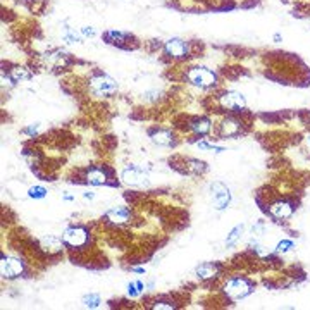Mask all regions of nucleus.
I'll return each instance as SVG.
<instances>
[{"label":"nucleus","instance_id":"nucleus-1","mask_svg":"<svg viewBox=\"0 0 310 310\" xmlns=\"http://www.w3.org/2000/svg\"><path fill=\"white\" fill-rule=\"evenodd\" d=\"M90 88L97 97L107 99V97H112L115 91H117V83H115L110 76L99 73V75L90 78Z\"/></svg>","mask_w":310,"mask_h":310},{"label":"nucleus","instance_id":"nucleus-2","mask_svg":"<svg viewBox=\"0 0 310 310\" xmlns=\"http://www.w3.org/2000/svg\"><path fill=\"white\" fill-rule=\"evenodd\" d=\"M186 78H188L189 83H193L195 86H200V88L214 86L217 83L216 73H212L210 69H207V67H193V69H189Z\"/></svg>","mask_w":310,"mask_h":310},{"label":"nucleus","instance_id":"nucleus-3","mask_svg":"<svg viewBox=\"0 0 310 310\" xmlns=\"http://www.w3.org/2000/svg\"><path fill=\"white\" fill-rule=\"evenodd\" d=\"M224 291L229 298H234V300H240V298H245L248 297L250 293L253 291V286L248 283L245 277H234L226 283L224 286Z\"/></svg>","mask_w":310,"mask_h":310},{"label":"nucleus","instance_id":"nucleus-4","mask_svg":"<svg viewBox=\"0 0 310 310\" xmlns=\"http://www.w3.org/2000/svg\"><path fill=\"white\" fill-rule=\"evenodd\" d=\"M210 197H212V202H214L216 209L217 210H224L226 207L229 205L231 202V193L229 189L224 186L223 183L216 181L210 184Z\"/></svg>","mask_w":310,"mask_h":310},{"label":"nucleus","instance_id":"nucleus-5","mask_svg":"<svg viewBox=\"0 0 310 310\" xmlns=\"http://www.w3.org/2000/svg\"><path fill=\"white\" fill-rule=\"evenodd\" d=\"M121 179L126 184H131V186H147L149 181V174L145 173L143 169H138L135 165H129L123 171Z\"/></svg>","mask_w":310,"mask_h":310},{"label":"nucleus","instance_id":"nucleus-6","mask_svg":"<svg viewBox=\"0 0 310 310\" xmlns=\"http://www.w3.org/2000/svg\"><path fill=\"white\" fill-rule=\"evenodd\" d=\"M90 240V234L85 228H67L64 231V243H67L73 248L85 247Z\"/></svg>","mask_w":310,"mask_h":310},{"label":"nucleus","instance_id":"nucleus-7","mask_svg":"<svg viewBox=\"0 0 310 310\" xmlns=\"http://www.w3.org/2000/svg\"><path fill=\"white\" fill-rule=\"evenodd\" d=\"M22 271H25V266L19 258H12V257H2V264H0V272H2L4 277L7 279H14V277L21 276Z\"/></svg>","mask_w":310,"mask_h":310},{"label":"nucleus","instance_id":"nucleus-8","mask_svg":"<svg viewBox=\"0 0 310 310\" xmlns=\"http://www.w3.org/2000/svg\"><path fill=\"white\" fill-rule=\"evenodd\" d=\"M219 104L221 107L229 109V110H242L247 107V100L242 93L238 91H226L224 95L219 97Z\"/></svg>","mask_w":310,"mask_h":310},{"label":"nucleus","instance_id":"nucleus-9","mask_svg":"<svg viewBox=\"0 0 310 310\" xmlns=\"http://www.w3.org/2000/svg\"><path fill=\"white\" fill-rule=\"evenodd\" d=\"M164 50H165V54L173 59H184V57H188L189 47L186 41L181 38H171L165 41Z\"/></svg>","mask_w":310,"mask_h":310},{"label":"nucleus","instance_id":"nucleus-10","mask_svg":"<svg viewBox=\"0 0 310 310\" xmlns=\"http://www.w3.org/2000/svg\"><path fill=\"white\" fill-rule=\"evenodd\" d=\"M269 212L276 219H290L295 212V207L290 202H276L269 207Z\"/></svg>","mask_w":310,"mask_h":310},{"label":"nucleus","instance_id":"nucleus-11","mask_svg":"<svg viewBox=\"0 0 310 310\" xmlns=\"http://www.w3.org/2000/svg\"><path fill=\"white\" fill-rule=\"evenodd\" d=\"M104 40L107 41V43H110V45H117V47L128 49L126 45H124V41L131 40V35H128V33H121V31H114V30H110V31H105V33H104Z\"/></svg>","mask_w":310,"mask_h":310},{"label":"nucleus","instance_id":"nucleus-12","mask_svg":"<svg viewBox=\"0 0 310 310\" xmlns=\"http://www.w3.org/2000/svg\"><path fill=\"white\" fill-rule=\"evenodd\" d=\"M129 217H131V212H129L126 207H115V209L107 212V219L110 221V223H114V224L128 223Z\"/></svg>","mask_w":310,"mask_h":310},{"label":"nucleus","instance_id":"nucleus-13","mask_svg":"<svg viewBox=\"0 0 310 310\" xmlns=\"http://www.w3.org/2000/svg\"><path fill=\"white\" fill-rule=\"evenodd\" d=\"M242 131V123L236 121V119H226V121L221 124V135L224 138H231V136H236L240 135Z\"/></svg>","mask_w":310,"mask_h":310},{"label":"nucleus","instance_id":"nucleus-14","mask_svg":"<svg viewBox=\"0 0 310 310\" xmlns=\"http://www.w3.org/2000/svg\"><path fill=\"white\" fill-rule=\"evenodd\" d=\"M40 247L43 252H47V253H59L62 250V242L57 238H54V236H45V238H41Z\"/></svg>","mask_w":310,"mask_h":310},{"label":"nucleus","instance_id":"nucleus-15","mask_svg":"<svg viewBox=\"0 0 310 310\" xmlns=\"http://www.w3.org/2000/svg\"><path fill=\"white\" fill-rule=\"evenodd\" d=\"M152 141L160 147H171V145H174V135L171 131L159 129V131L152 133Z\"/></svg>","mask_w":310,"mask_h":310},{"label":"nucleus","instance_id":"nucleus-16","mask_svg":"<svg viewBox=\"0 0 310 310\" xmlns=\"http://www.w3.org/2000/svg\"><path fill=\"white\" fill-rule=\"evenodd\" d=\"M217 264H212V262H205L202 264V266L197 267V276L202 277V279H210V277H214L217 274Z\"/></svg>","mask_w":310,"mask_h":310},{"label":"nucleus","instance_id":"nucleus-17","mask_svg":"<svg viewBox=\"0 0 310 310\" xmlns=\"http://www.w3.org/2000/svg\"><path fill=\"white\" fill-rule=\"evenodd\" d=\"M86 181L90 184H95V186H100V184L107 183V174L100 169H90L86 174Z\"/></svg>","mask_w":310,"mask_h":310},{"label":"nucleus","instance_id":"nucleus-18","mask_svg":"<svg viewBox=\"0 0 310 310\" xmlns=\"http://www.w3.org/2000/svg\"><path fill=\"white\" fill-rule=\"evenodd\" d=\"M210 128H212V124H210L209 119H205V117L195 119V121L192 123V129L197 133V135H200V136L207 135V133L210 131Z\"/></svg>","mask_w":310,"mask_h":310},{"label":"nucleus","instance_id":"nucleus-19","mask_svg":"<svg viewBox=\"0 0 310 310\" xmlns=\"http://www.w3.org/2000/svg\"><path fill=\"white\" fill-rule=\"evenodd\" d=\"M243 231H245V226H243V224H238V226H236V228L228 234V238H226V247H234V245L238 243V240L242 238Z\"/></svg>","mask_w":310,"mask_h":310},{"label":"nucleus","instance_id":"nucleus-20","mask_svg":"<svg viewBox=\"0 0 310 310\" xmlns=\"http://www.w3.org/2000/svg\"><path fill=\"white\" fill-rule=\"evenodd\" d=\"M11 78L14 83H21V81H28L31 78V73L25 67H14L11 71Z\"/></svg>","mask_w":310,"mask_h":310},{"label":"nucleus","instance_id":"nucleus-21","mask_svg":"<svg viewBox=\"0 0 310 310\" xmlns=\"http://www.w3.org/2000/svg\"><path fill=\"white\" fill-rule=\"evenodd\" d=\"M62 40L66 41V43H78L81 38H80V35L76 33V31H73L71 28H64L62 30Z\"/></svg>","mask_w":310,"mask_h":310},{"label":"nucleus","instance_id":"nucleus-22","mask_svg":"<svg viewBox=\"0 0 310 310\" xmlns=\"http://www.w3.org/2000/svg\"><path fill=\"white\" fill-rule=\"evenodd\" d=\"M83 303L90 308H97V307H100V297L99 295H93V293L85 295V297H83Z\"/></svg>","mask_w":310,"mask_h":310},{"label":"nucleus","instance_id":"nucleus-23","mask_svg":"<svg viewBox=\"0 0 310 310\" xmlns=\"http://www.w3.org/2000/svg\"><path fill=\"white\" fill-rule=\"evenodd\" d=\"M188 169H192V171H195V173H205L207 171V164L205 162H202V160H197V159H189L188 160Z\"/></svg>","mask_w":310,"mask_h":310},{"label":"nucleus","instance_id":"nucleus-24","mask_svg":"<svg viewBox=\"0 0 310 310\" xmlns=\"http://www.w3.org/2000/svg\"><path fill=\"white\" fill-rule=\"evenodd\" d=\"M28 197L30 198H45L47 197V189L43 186H33L30 188V192H28Z\"/></svg>","mask_w":310,"mask_h":310},{"label":"nucleus","instance_id":"nucleus-25","mask_svg":"<svg viewBox=\"0 0 310 310\" xmlns=\"http://www.w3.org/2000/svg\"><path fill=\"white\" fill-rule=\"evenodd\" d=\"M295 247V243L293 242H290V240H283V242H279L277 243V247H276V253H286V252H290L291 248Z\"/></svg>","mask_w":310,"mask_h":310},{"label":"nucleus","instance_id":"nucleus-26","mask_svg":"<svg viewBox=\"0 0 310 310\" xmlns=\"http://www.w3.org/2000/svg\"><path fill=\"white\" fill-rule=\"evenodd\" d=\"M198 149L200 150H214V152H224L223 147H216V145H210V143H205V141H200L198 143Z\"/></svg>","mask_w":310,"mask_h":310},{"label":"nucleus","instance_id":"nucleus-27","mask_svg":"<svg viewBox=\"0 0 310 310\" xmlns=\"http://www.w3.org/2000/svg\"><path fill=\"white\" fill-rule=\"evenodd\" d=\"M81 35L86 36V38H88V36L91 38V36H95V30H93L91 26H83V28H81Z\"/></svg>","mask_w":310,"mask_h":310},{"label":"nucleus","instance_id":"nucleus-28","mask_svg":"<svg viewBox=\"0 0 310 310\" xmlns=\"http://www.w3.org/2000/svg\"><path fill=\"white\" fill-rule=\"evenodd\" d=\"M128 293H129V297H138V295H140V290L136 288V284H128Z\"/></svg>","mask_w":310,"mask_h":310},{"label":"nucleus","instance_id":"nucleus-29","mask_svg":"<svg viewBox=\"0 0 310 310\" xmlns=\"http://www.w3.org/2000/svg\"><path fill=\"white\" fill-rule=\"evenodd\" d=\"M36 131H38V124H33V126H30V128H26V129H25L26 135H31V136L36 135Z\"/></svg>","mask_w":310,"mask_h":310},{"label":"nucleus","instance_id":"nucleus-30","mask_svg":"<svg viewBox=\"0 0 310 310\" xmlns=\"http://www.w3.org/2000/svg\"><path fill=\"white\" fill-rule=\"evenodd\" d=\"M174 305L171 303H164V302H157L155 305H152V308H173Z\"/></svg>","mask_w":310,"mask_h":310},{"label":"nucleus","instance_id":"nucleus-31","mask_svg":"<svg viewBox=\"0 0 310 310\" xmlns=\"http://www.w3.org/2000/svg\"><path fill=\"white\" fill-rule=\"evenodd\" d=\"M83 197H85L86 200H88V198H90V200H93V198H95V195L91 192H85V195H83Z\"/></svg>","mask_w":310,"mask_h":310}]
</instances>
